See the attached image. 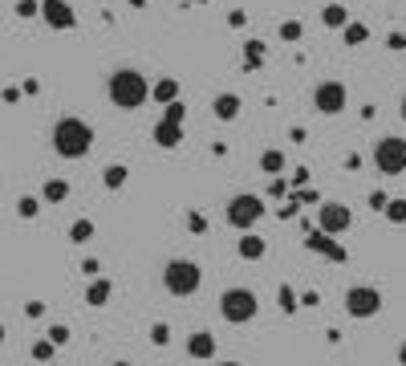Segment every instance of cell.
<instances>
[{
  "instance_id": "cell-1",
  "label": "cell",
  "mask_w": 406,
  "mask_h": 366,
  "mask_svg": "<svg viewBox=\"0 0 406 366\" xmlns=\"http://www.w3.org/2000/svg\"><path fill=\"white\" fill-rule=\"evenodd\" d=\"M90 147H94V126L90 122H81L73 114L53 122V150L61 159H81V155H90Z\"/></svg>"
},
{
  "instance_id": "cell-2",
  "label": "cell",
  "mask_w": 406,
  "mask_h": 366,
  "mask_svg": "<svg viewBox=\"0 0 406 366\" xmlns=\"http://www.w3.org/2000/svg\"><path fill=\"white\" fill-rule=\"evenodd\" d=\"M106 94L118 110H138L146 98H150V82H146L138 69H114L110 82H106Z\"/></svg>"
},
{
  "instance_id": "cell-3",
  "label": "cell",
  "mask_w": 406,
  "mask_h": 366,
  "mask_svg": "<svg viewBox=\"0 0 406 366\" xmlns=\"http://www.w3.org/2000/svg\"><path fill=\"white\" fill-rule=\"evenodd\" d=\"M199 285H203V268L187 256H175L162 265V289L171 297H191V293H199Z\"/></svg>"
},
{
  "instance_id": "cell-4",
  "label": "cell",
  "mask_w": 406,
  "mask_h": 366,
  "mask_svg": "<svg viewBox=\"0 0 406 366\" xmlns=\"http://www.w3.org/2000/svg\"><path fill=\"white\" fill-rule=\"evenodd\" d=\"M256 314H260V297L252 289L236 285V289H224V293H220V317H224L227 326H244V321H252Z\"/></svg>"
},
{
  "instance_id": "cell-5",
  "label": "cell",
  "mask_w": 406,
  "mask_h": 366,
  "mask_svg": "<svg viewBox=\"0 0 406 366\" xmlns=\"http://www.w3.org/2000/svg\"><path fill=\"white\" fill-rule=\"evenodd\" d=\"M374 167H378V175H402L406 171V138L402 134H382L374 143Z\"/></svg>"
},
{
  "instance_id": "cell-6",
  "label": "cell",
  "mask_w": 406,
  "mask_h": 366,
  "mask_svg": "<svg viewBox=\"0 0 406 366\" xmlns=\"http://www.w3.org/2000/svg\"><path fill=\"white\" fill-rule=\"evenodd\" d=\"M224 216L232 228H240V232H248L252 224H260V216H264V200L260 196H252V191H240V196H232L224 208Z\"/></svg>"
},
{
  "instance_id": "cell-7",
  "label": "cell",
  "mask_w": 406,
  "mask_h": 366,
  "mask_svg": "<svg viewBox=\"0 0 406 366\" xmlns=\"http://www.w3.org/2000/svg\"><path fill=\"white\" fill-rule=\"evenodd\" d=\"M345 102H350V90L341 82H333V78H325V82L313 85V106H317V114H341L345 110Z\"/></svg>"
},
{
  "instance_id": "cell-8",
  "label": "cell",
  "mask_w": 406,
  "mask_h": 366,
  "mask_svg": "<svg viewBox=\"0 0 406 366\" xmlns=\"http://www.w3.org/2000/svg\"><path fill=\"white\" fill-rule=\"evenodd\" d=\"M354 224V212L345 208L341 200H321V208H317V228L329 236H341L345 228Z\"/></svg>"
},
{
  "instance_id": "cell-9",
  "label": "cell",
  "mask_w": 406,
  "mask_h": 366,
  "mask_svg": "<svg viewBox=\"0 0 406 366\" xmlns=\"http://www.w3.org/2000/svg\"><path fill=\"white\" fill-rule=\"evenodd\" d=\"M378 309H382V293L374 285H354L345 293V314L350 317H374Z\"/></svg>"
},
{
  "instance_id": "cell-10",
  "label": "cell",
  "mask_w": 406,
  "mask_h": 366,
  "mask_svg": "<svg viewBox=\"0 0 406 366\" xmlns=\"http://www.w3.org/2000/svg\"><path fill=\"white\" fill-rule=\"evenodd\" d=\"M37 17L45 20L49 29H73L78 25V13H73L69 0H41V13Z\"/></svg>"
},
{
  "instance_id": "cell-11",
  "label": "cell",
  "mask_w": 406,
  "mask_h": 366,
  "mask_svg": "<svg viewBox=\"0 0 406 366\" xmlns=\"http://www.w3.org/2000/svg\"><path fill=\"white\" fill-rule=\"evenodd\" d=\"M305 244H309V252H321V256L338 261V265L345 261V256H350V252L341 249V244H338V240H333L329 232H321V228H317V232H309V236H305Z\"/></svg>"
},
{
  "instance_id": "cell-12",
  "label": "cell",
  "mask_w": 406,
  "mask_h": 366,
  "mask_svg": "<svg viewBox=\"0 0 406 366\" xmlns=\"http://www.w3.org/2000/svg\"><path fill=\"white\" fill-rule=\"evenodd\" d=\"M187 354H191L195 362H208V358H215V338H211L208 330H199L187 338Z\"/></svg>"
},
{
  "instance_id": "cell-13",
  "label": "cell",
  "mask_w": 406,
  "mask_h": 366,
  "mask_svg": "<svg viewBox=\"0 0 406 366\" xmlns=\"http://www.w3.org/2000/svg\"><path fill=\"white\" fill-rule=\"evenodd\" d=\"M240 94H215V102H211V114L220 118V122H232V118H240Z\"/></svg>"
},
{
  "instance_id": "cell-14",
  "label": "cell",
  "mask_w": 406,
  "mask_h": 366,
  "mask_svg": "<svg viewBox=\"0 0 406 366\" xmlns=\"http://www.w3.org/2000/svg\"><path fill=\"white\" fill-rule=\"evenodd\" d=\"M236 252H240L244 261H264V252H268V244L260 240L256 232H244L240 240H236Z\"/></svg>"
},
{
  "instance_id": "cell-15",
  "label": "cell",
  "mask_w": 406,
  "mask_h": 366,
  "mask_svg": "<svg viewBox=\"0 0 406 366\" xmlns=\"http://www.w3.org/2000/svg\"><path fill=\"white\" fill-rule=\"evenodd\" d=\"M114 285L106 281V277H90V289H85V305H94V309H102L106 301H110Z\"/></svg>"
},
{
  "instance_id": "cell-16",
  "label": "cell",
  "mask_w": 406,
  "mask_h": 366,
  "mask_svg": "<svg viewBox=\"0 0 406 366\" xmlns=\"http://www.w3.org/2000/svg\"><path fill=\"white\" fill-rule=\"evenodd\" d=\"M155 143H159V147H179V143H183V126H175V122H155Z\"/></svg>"
},
{
  "instance_id": "cell-17",
  "label": "cell",
  "mask_w": 406,
  "mask_h": 366,
  "mask_svg": "<svg viewBox=\"0 0 406 366\" xmlns=\"http://www.w3.org/2000/svg\"><path fill=\"white\" fill-rule=\"evenodd\" d=\"M341 41H345L350 49H357V45H366V41H370V29H366L362 20H345V25H341Z\"/></svg>"
},
{
  "instance_id": "cell-18",
  "label": "cell",
  "mask_w": 406,
  "mask_h": 366,
  "mask_svg": "<svg viewBox=\"0 0 406 366\" xmlns=\"http://www.w3.org/2000/svg\"><path fill=\"white\" fill-rule=\"evenodd\" d=\"M150 98L159 102V106L175 102V98H179V78H159V82L150 85Z\"/></svg>"
},
{
  "instance_id": "cell-19",
  "label": "cell",
  "mask_w": 406,
  "mask_h": 366,
  "mask_svg": "<svg viewBox=\"0 0 406 366\" xmlns=\"http://www.w3.org/2000/svg\"><path fill=\"white\" fill-rule=\"evenodd\" d=\"M41 200H45V203H65V200H69V179H45Z\"/></svg>"
},
{
  "instance_id": "cell-20",
  "label": "cell",
  "mask_w": 406,
  "mask_h": 366,
  "mask_svg": "<svg viewBox=\"0 0 406 366\" xmlns=\"http://www.w3.org/2000/svg\"><path fill=\"white\" fill-rule=\"evenodd\" d=\"M126 179H130V167H122V163H110L106 171H102V183H106L110 191H122Z\"/></svg>"
},
{
  "instance_id": "cell-21",
  "label": "cell",
  "mask_w": 406,
  "mask_h": 366,
  "mask_svg": "<svg viewBox=\"0 0 406 366\" xmlns=\"http://www.w3.org/2000/svg\"><path fill=\"white\" fill-rule=\"evenodd\" d=\"M94 236H97L94 220H73V224H69V240H73V244H90Z\"/></svg>"
},
{
  "instance_id": "cell-22",
  "label": "cell",
  "mask_w": 406,
  "mask_h": 366,
  "mask_svg": "<svg viewBox=\"0 0 406 366\" xmlns=\"http://www.w3.org/2000/svg\"><path fill=\"white\" fill-rule=\"evenodd\" d=\"M345 20H350L345 4H325V8H321V25H325V29H341Z\"/></svg>"
},
{
  "instance_id": "cell-23",
  "label": "cell",
  "mask_w": 406,
  "mask_h": 366,
  "mask_svg": "<svg viewBox=\"0 0 406 366\" xmlns=\"http://www.w3.org/2000/svg\"><path fill=\"white\" fill-rule=\"evenodd\" d=\"M260 171H264V175H280V171H285V150H264V155H260Z\"/></svg>"
},
{
  "instance_id": "cell-24",
  "label": "cell",
  "mask_w": 406,
  "mask_h": 366,
  "mask_svg": "<svg viewBox=\"0 0 406 366\" xmlns=\"http://www.w3.org/2000/svg\"><path fill=\"white\" fill-rule=\"evenodd\" d=\"M382 212H386L390 224H406V196L402 200H386L382 203Z\"/></svg>"
},
{
  "instance_id": "cell-25",
  "label": "cell",
  "mask_w": 406,
  "mask_h": 366,
  "mask_svg": "<svg viewBox=\"0 0 406 366\" xmlns=\"http://www.w3.org/2000/svg\"><path fill=\"white\" fill-rule=\"evenodd\" d=\"M37 212H41V200H37V196H20V200H16V216L20 220H37Z\"/></svg>"
},
{
  "instance_id": "cell-26",
  "label": "cell",
  "mask_w": 406,
  "mask_h": 366,
  "mask_svg": "<svg viewBox=\"0 0 406 366\" xmlns=\"http://www.w3.org/2000/svg\"><path fill=\"white\" fill-rule=\"evenodd\" d=\"M183 118H187V106H183L179 98L162 106V122H175V126H183Z\"/></svg>"
},
{
  "instance_id": "cell-27",
  "label": "cell",
  "mask_w": 406,
  "mask_h": 366,
  "mask_svg": "<svg viewBox=\"0 0 406 366\" xmlns=\"http://www.w3.org/2000/svg\"><path fill=\"white\" fill-rule=\"evenodd\" d=\"M301 37H305V25H301V20H280V41H301Z\"/></svg>"
},
{
  "instance_id": "cell-28",
  "label": "cell",
  "mask_w": 406,
  "mask_h": 366,
  "mask_svg": "<svg viewBox=\"0 0 406 366\" xmlns=\"http://www.w3.org/2000/svg\"><path fill=\"white\" fill-rule=\"evenodd\" d=\"M244 57H248V69H256L264 61V45L260 41H244Z\"/></svg>"
},
{
  "instance_id": "cell-29",
  "label": "cell",
  "mask_w": 406,
  "mask_h": 366,
  "mask_svg": "<svg viewBox=\"0 0 406 366\" xmlns=\"http://www.w3.org/2000/svg\"><path fill=\"white\" fill-rule=\"evenodd\" d=\"M150 342H155V346H171V326H167V321H155V326H150Z\"/></svg>"
},
{
  "instance_id": "cell-30",
  "label": "cell",
  "mask_w": 406,
  "mask_h": 366,
  "mask_svg": "<svg viewBox=\"0 0 406 366\" xmlns=\"http://www.w3.org/2000/svg\"><path fill=\"white\" fill-rule=\"evenodd\" d=\"M41 13V0H16V17L20 20H32Z\"/></svg>"
},
{
  "instance_id": "cell-31",
  "label": "cell",
  "mask_w": 406,
  "mask_h": 366,
  "mask_svg": "<svg viewBox=\"0 0 406 366\" xmlns=\"http://www.w3.org/2000/svg\"><path fill=\"white\" fill-rule=\"evenodd\" d=\"M276 297H280V309H285V314H297V293H292L289 285H280Z\"/></svg>"
},
{
  "instance_id": "cell-32",
  "label": "cell",
  "mask_w": 406,
  "mask_h": 366,
  "mask_svg": "<svg viewBox=\"0 0 406 366\" xmlns=\"http://www.w3.org/2000/svg\"><path fill=\"white\" fill-rule=\"evenodd\" d=\"M53 342H49V338H41V342H32V358H37V362H49V358H53Z\"/></svg>"
},
{
  "instance_id": "cell-33",
  "label": "cell",
  "mask_w": 406,
  "mask_h": 366,
  "mask_svg": "<svg viewBox=\"0 0 406 366\" xmlns=\"http://www.w3.org/2000/svg\"><path fill=\"white\" fill-rule=\"evenodd\" d=\"M45 338L53 342V346H65V342H69V326H49Z\"/></svg>"
},
{
  "instance_id": "cell-34",
  "label": "cell",
  "mask_w": 406,
  "mask_h": 366,
  "mask_svg": "<svg viewBox=\"0 0 406 366\" xmlns=\"http://www.w3.org/2000/svg\"><path fill=\"white\" fill-rule=\"evenodd\" d=\"M187 228L191 232H208V216L203 212H187Z\"/></svg>"
},
{
  "instance_id": "cell-35",
  "label": "cell",
  "mask_w": 406,
  "mask_h": 366,
  "mask_svg": "<svg viewBox=\"0 0 406 366\" xmlns=\"http://www.w3.org/2000/svg\"><path fill=\"white\" fill-rule=\"evenodd\" d=\"M81 273H85V277H102V265H97L94 256H85V261H81Z\"/></svg>"
},
{
  "instance_id": "cell-36",
  "label": "cell",
  "mask_w": 406,
  "mask_h": 366,
  "mask_svg": "<svg viewBox=\"0 0 406 366\" xmlns=\"http://www.w3.org/2000/svg\"><path fill=\"white\" fill-rule=\"evenodd\" d=\"M25 317H45V301H25Z\"/></svg>"
},
{
  "instance_id": "cell-37",
  "label": "cell",
  "mask_w": 406,
  "mask_h": 366,
  "mask_svg": "<svg viewBox=\"0 0 406 366\" xmlns=\"http://www.w3.org/2000/svg\"><path fill=\"white\" fill-rule=\"evenodd\" d=\"M227 25H236V29H240V25H248V13H244V8H236V13H227Z\"/></svg>"
},
{
  "instance_id": "cell-38",
  "label": "cell",
  "mask_w": 406,
  "mask_h": 366,
  "mask_svg": "<svg viewBox=\"0 0 406 366\" xmlns=\"http://www.w3.org/2000/svg\"><path fill=\"white\" fill-rule=\"evenodd\" d=\"M20 90H25V94H32V98H37V94H41V82H37V78H25V85H20Z\"/></svg>"
},
{
  "instance_id": "cell-39",
  "label": "cell",
  "mask_w": 406,
  "mask_h": 366,
  "mask_svg": "<svg viewBox=\"0 0 406 366\" xmlns=\"http://www.w3.org/2000/svg\"><path fill=\"white\" fill-rule=\"evenodd\" d=\"M386 45H390V49H406V41H402V33H390V37H386Z\"/></svg>"
},
{
  "instance_id": "cell-40",
  "label": "cell",
  "mask_w": 406,
  "mask_h": 366,
  "mask_svg": "<svg viewBox=\"0 0 406 366\" xmlns=\"http://www.w3.org/2000/svg\"><path fill=\"white\" fill-rule=\"evenodd\" d=\"M4 102H8V106H13V102H20V90H16V85H8V90H4Z\"/></svg>"
},
{
  "instance_id": "cell-41",
  "label": "cell",
  "mask_w": 406,
  "mask_h": 366,
  "mask_svg": "<svg viewBox=\"0 0 406 366\" xmlns=\"http://www.w3.org/2000/svg\"><path fill=\"white\" fill-rule=\"evenodd\" d=\"M398 362L406 366V342H402V346H398Z\"/></svg>"
},
{
  "instance_id": "cell-42",
  "label": "cell",
  "mask_w": 406,
  "mask_h": 366,
  "mask_svg": "<svg viewBox=\"0 0 406 366\" xmlns=\"http://www.w3.org/2000/svg\"><path fill=\"white\" fill-rule=\"evenodd\" d=\"M398 114H402V122H406V98H402V102H398Z\"/></svg>"
},
{
  "instance_id": "cell-43",
  "label": "cell",
  "mask_w": 406,
  "mask_h": 366,
  "mask_svg": "<svg viewBox=\"0 0 406 366\" xmlns=\"http://www.w3.org/2000/svg\"><path fill=\"white\" fill-rule=\"evenodd\" d=\"M130 4H134V8H143V4H146V0H130Z\"/></svg>"
},
{
  "instance_id": "cell-44",
  "label": "cell",
  "mask_w": 406,
  "mask_h": 366,
  "mask_svg": "<svg viewBox=\"0 0 406 366\" xmlns=\"http://www.w3.org/2000/svg\"><path fill=\"white\" fill-rule=\"evenodd\" d=\"M110 366H134V362H110Z\"/></svg>"
},
{
  "instance_id": "cell-45",
  "label": "cell",
  "mask_w": 406,
  "mask_h": 366,
  "mask_svg": "<svg viewBox=\"0 0 406 366\" xmlns=\"http://www.w3.org/2000/svg\"><path fill=\"white\" fill-rule=\"evenodd\" d=\"M220 366H240V362H220Z\"/></svg>"
},
{
  "instance_id": "cell-46",
  "label": "cell",
  "mask_w": 406,
  "mask_h": 366,
  "mask_svg": "<svg viewBox=\"0 0 406 366\" xmlns=\"http://www.w3.org/2000/svg\"><path fill=\"white\" fill-rule=\"evenodd\" d=\"M0 342H4V326H0Z\"/></svg>"
},
{
  "instance_id": "cell-47",
  "label": "cell",
  "mask_w": 406,
  "mask_h": 366,
  "mask_svg": "<svg viewBox=\"0 0 406 366\" xmlns=\"http://www.w3.org/2000/svg\"><path fill=\"white\" fill-rule=\"evenodd\" d=\"M45 366H57V362H45Z\"/></svg>"
},
{
  "instance_id": "cell-48",
  "label": "cell",
  "mask_w": 406,
  "mask_h": 366,
  "mask_svg": "<svg viewBox=\"0 0 406 366\" xmlns=\"http://www.w3.org/2000/svg\"><path fill=\"white\" fill-rule=\"evenodd\" d=\"M402 41H406V33H402Z\"/></svg>"
}]
</instances>
